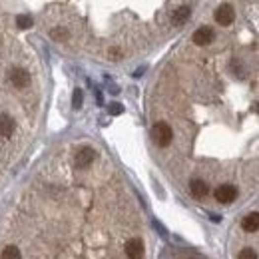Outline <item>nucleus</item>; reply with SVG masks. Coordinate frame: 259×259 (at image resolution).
I'll use <instances>...</instances> for the list:
<instances>
[{
	"label": "nucleus",
	"mask_w": 259,
	"mask_h": 259,
	"mask_svg": "<svg viewBox=\"0 0 259 259\" xmlns=\"http://www.w3.org/2000/svg\"><path fill=\"white\" fill-rule=\"evenodd\" d=\"M8 78H10V82H12L14 88H24V86L30 84V74L24 68H12L10 74H8Z\"/></svg>",
	"instance_id": "nucleus-4"
},
{
	"label": "nucleus",
	"mask_w": 259,
	"mask_h": 259,
	"mask_svg": "<svg viewBox=\"0 0 259 259\" xmlns=\"http://www.w3.org/2000/svg\"><path fill=\"white\" fill-rule=\"evenodd\" d=\"M233 18H235V12H233V8L229 4H222L216 10V22L222 24V26H229L233 22Z\"/></svg>",
	"instance_id": "nucleus-5"
},
{
	"label": "nucleus",
	"mask_w": 259,
	"mask_h": 259,
	"mask_svg": "<svg viewBox=\"0 0 259 259\" xmlns=\"http://www.w3.org/2000/svg\"><path fill=\"white\" fill-rule=\"evenodd\" d=\"M241 227L245 231H257L259 229V214H247L241 222Z\"/></svg>",
	"instance_id": "nucleus-11"
},
{
	"label": "nucleus",
	"mask_w": 259,
	"mask_h": 259,
	"mask_svg": "<svg viewBox=\"0 0 259 259\" xmlns=\"http://www.w3.org/2000/svg\"><path fill=\"white\" fill-rule=\"evenodd\" d=\"M235 197H237V189L231 184H223L216 189V199L222 201V203H231Z\"/></svg>",
	"instance_id": "nucleus-2"
},
{
	"label": "nucleus",
	"mask_w": 259,
	"mask_h": 259,
	"mask_svg": "<svg viewBox=\"0 0 259 259\" xmlns=\"http://www.w3.org/2000/svg\"><path fill=\"white\" fill-rule=\"evenodd\" d=\"M189 191H191V195L193 197H205L207 195V191H210V187H207V184L203 182V180H191V184H189Z\"/></svg>",
	"instance_id": "nucleus-9"
},
{
	"label": "nucleus",
	"mask_w": 259,
	"mask_h": 259,
	"mask_svg": "<svg viewBox=\"0 0 259 259\" xmlns=\"http://www.w3.org/2000/svg\"><path fill=\"white\" fill-rule=\"evenodd\" d=\"M151 138H153V142L158 144L160 148H168L172 144L174 134H172V128L166 122H158L151 128Z\"/></svg>",
	"instance_id": "nucleus-1"
},
{
	"label": "nucleus",
	"mask_w": 259,
	"mask_h": 259,
	"mask_svg": "<svg viewBox=\"0 0 259 259\" xmlns=\"http://www.w3.org/2000/svg\"><path fill=\"white\" fill-rule=\"evenodd\" d=\"M126 253H128L130 259H144V243H142V239H138V237L130 239L126 243Z\"/></svg>",
	"instance_id": "nucleus-6"
},
{
	"label": "nucleus",
	"mask_w": 259,
	"mask_h": 259,
	"mask_svg": "<svg viewBox=\"0 0 259 259\" xmlns=\"http://www.w3.org/2000/svg\"><path fill=\"white\" fill-rule=\"evenodd\" d=\"M20 257H22V253H20V249H18L16 245H8V247H4L2 255H0V259H20Z\"/></svg>",
	"instance_id": "nucleus-12"
},
{
	"label": "nucleus",
	"mask_w": 259,
	"mask_h": 259,
	"mask_svg": "<svg viewBox=\"0 0 259 259\" xmlns=\"http://www.w3.org/2000/svg\"><path fill=\"white\" fill-rule=\"evenodd\" d=\"M110 114L112 116H118V114H122L124 112V108H122V104H118V102H114V104H110Z\"/></svg>",
	"instance_id": "nucleus-16"
},
{
	"label": "nucleus",
	"mask_w": 259,
	"mask_h": 259,
	"mask_svg": "<svg viewBox=\"0 0 259 259\" xmlns=\"http://www.w3.org/2000/svg\"><path fill=\"white\" fill-rule=\"evenodd\" d=\"M214 38H216V32H214V28H210V26H201V28H197V30L193 32V42H195L197 46L210 44V42H214Z\"/></svg>",
	"instance_id": "nucleus-3"
},
{
	"label": "nucleus",
	"mask_w": 259,
	"mask_h": 259,
	"mask_svg": "<svg viewBox=\"0 0 259 259\" xmlns=\"http://www.w3.org/2000/svg\"><path fill=\"white\" fill-rule=\"evenodd\" d=\"M237 259H257V253H255L253 249H249V247H245V249H241V251H239V255H237Z\"/></svg>",
	"instance_id": "nucleus-14"
},
{
	"label": "nucleus",
	"mask_w": 259,
	"mask_h": 259,
	"mask_svg": "<svg viewBox=\"0 0 259 259\" xmlns=\"http://www.w3.org/2000/svg\"><path fill=\"white\" fill-rule=\"evenodd\" d=\"M82 100H84L82 90H74V96H72V104H74V108H80V106H82Z\"/></svg>",
	"instance_id": "nucleus-15"
},
{
	"label": "nucleus",
	"mask_w": 259,
	"mask_h": 259,
	"mask_svg": "<svg viewBox=\"0 0 259 259\" xmlns=\"http://www.w3.org/2000/svg\"><path fill=\"white\" fill-rule=\"evenodd\" d=\"M14 132V120L8 114H0V138H8Z\"/></svg>",
	"instance_id": "nucleus-8"
},
{
	"label": "nucleus",
	"mask_w": 259,
	"mask_h": 259,
	"mask_svg": "<svg viewBox=\"0 0 259 259\" xmlns=\"http://www.w3.org/2000/svg\"><path fill=\"white\" fill-rule=\"evenodd\" d=\"M96 158V151L92 148H82L78 153H76V166L78 168H88Z\"/></svg>",
	"instance_id": "nucleus-7"
},
{
	"label": "nucleus",
	"mask_w": 259,
	"mask_h": 259,
	"mask_svg": "<svg viewBox=\"0 0 259 259\" xmlns=\"http://www.w3.org/2000/svg\"><path fill=\"white\" fill-rule=\"evenodd\" d=\"M16 24H18L20 28H24V30H26V28H30V26H32V18H30L28 14H20V16L16 18Z\"/></svg>",
	"instance_id": "nucleus-13"
},
{
	"label": "nucleus",
	"mask_w": 259,
	"mask_h": 259,
	"mask_svg": "<svg viewBox=\"0 0 259 259\" xmlns=\"http://www.w3.org/2000/svg\"><path fill=\"white\" fill-rule=\"evenodd\" d=\"M189 14H191V8L187 6V4H184V6H180L176 12H174V18H172V22L176 24V26H182L187 18H189Z\"/></svg>",
	"instance_id": "nucleus-10"
},
{
	"label": "nucleus",
	"mask_w": 259,
	"mask_h": 259,
	"mask_svg": "<svg viewBox=\"0 0 259 259\" xmlns=\"http://www.w3.org/2000/svg\"><path fill=\"white\" fill-rule=\"evenodd\" d=\"M52 38H66V30H52Z\"/></svg>",
	"instance_id": "nucleus-17"
}]
</instances>
